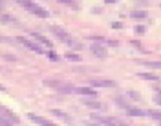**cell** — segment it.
Returning a JSON list of instances; mask_svg holds the SVG:
<instances>
[{
	"mask_svg": "<svg viewBox=\"0 0 161 126\" xmlns=\"http://www.w3.org/2000/svg\"><path fill=\"white\" fill-rule=\"evenodd\" d=\"M116 2V1H115V0H106L105 1V2L106 3H114Z\"/></svg>",
	"mask_w": 161,
	"mask_h": 126,
	"instance_id": "31",
	"label": "cell"
},
{
	"mask_svg": "<svg viewBox=\"0 0 161 126\" xmlns=\"http://www.w3.org/2000/svg\"><path fill=\"white\" fill-rule=\"evenodd\" d=\"M32 36L34 37L38 41H40L41 43H43V44H45L47 47H53V43L46 37L44 36H41L39 35L38 33H36V32H33L32 33Z\"/></svg>",
	"mask_w": 161,
	"mask_h": 126,
	"instance_id": "10",
	"label": "cell"
},
{
	"mask_svg": "<svg viewBox=\"0 0 161 126\" xmlns=\"http://www.w3.org/2000/svg\"><path fill=\"white\" fill-rule=\"evenodd\" d=\"M148 115L154 120L161 121V112L159 111H149L148 112Z\"/></svg>",
	"mask_w": 161,
	"mask_h": 126,
	"instance_id": "19",
	"label": "cell"
},
{
	"mask_svg": "<svg viewBox=\"0 0 161 126\" xmlns=\"http://www.w3.org/2000/svg\"><path fill=\"white\" fill-rule=\"evenodd\" d=\"M90 50L93 54L98 58L104 59L108 56V50L106 48L98 43L92 44L90 46Z\"/></svg>",
	"mask_w": 161,
	"mask_h": 126,
	"instance_id": "6",
	"label": "cell"
},
{
	"mask_svg": "<svg viewBox=\"0 0 161 126\" xmlns=\"http://www.w3.org/2000/svg\"><path fill=\"white\" fill-rule=\"evenodd\" d=\"M0 114L2 117L7 119L12 123L19 124L20 123V120L16 115L14 114L12 111L4 106L0 105Z\"/></svg>",
	"mask_w": 161,
	"mask_h": 126,
	"instance_id": "4",
	"label": "cell"
},
{
	"mask_svg": "<svg viewBox=\"0 0 161 126\" xmlns=\"http://www.w3.org/2000/svg\"><path fill=\"white\" fill-rule=\"evenodd\" d=\"M90 85L95 88H110L116 85V82L111 80H93L90 82Z\"/></svg>",
	"mask_w": 161,
	"mask_h": 126,
	"instance_id": "8",
	"label": "cell"
},
{
	"mask_svg": "<svg viewBox=\"0 0 161 126\" xmlns=\"http://www.w3.org/2000/svg\"><path fill=\"white\" fill-rule=\"evenodd\" d=\"M52 113L53 114L58 117V118H61L65 121H67L69 120V117L66 113H64L63 111H61L58 110H54L52 111Z\"/></svg>",
	"mask_w": 161,
	"mask_h": 126,
	"instance_id": "17",
	"label": "cell"
},
{
	"mask_svg": "<svg viewBox=\"0 0 161 126\" xmlns=\"http://www.w3.org/2000/svg\"><path fill=\"white\" fill-rule=\"evenodd\" d=\"M144 65L154 69H161V61L145 62L143 63Z\"/></svg>",
	"mask_w": 161,
	"mask_h": 126,
	"instance_id": "16",
	"label": "cell"
},
{
	"mask_svg": "<svg viewBox=\"0 0 161 126\" xmlns=\"http://www.w3.org/2000/svg\"><path fill=\"white\" fill-rule=\"evenodd\" d=\"M65 57L67 60L73 61H79L82 60V57L80 56L75 54H67L65 55Z\"/></svg>",
	"mask_w": 161,
	"mask_h": 126,
	"instance_id": "18",
	"label": "cell"
},
{
	"mask_svg": "<svg viewBox=\"0 0 161 126\" xmlns=\"http://www.w3.org/2000/svg\"><path fill=\"white\" fill-rule=\"evenodd\" d=\"M128 115L132 117H145L147 115V113L138 109H133L129 111Z\"/></svg>",
	"mask_w": 161,
	"mask_h": 126,
	"instance_id": "11",
	"label": "cell"
},
{
	"mask_svg": "<svg viewBox=\"0 0 161 126\" xmlns=\"http://www.w3.org/2000/svg\"><path fill=\"white\" fill-rule=\"evenodd\" d=\"M74 94L77 95H86V96H95L97 95L96 91L88 87H77L74 88Z\"/></svg>",
	"mask_w": 161,
	"mask_h": 126,
	"instance_id": "9",
	"label": "cell"
},
{
	"mask_svg": "<svg viewBox=\"0 0 161 126\" xmlns=\"http://www.w3.org/2000/svg\"><path fill=\"white\" fill-rule=\"evenodd\" d=\"M90 117L92 120L106 126H128L124 123L118 122L114 119L104 117L97 114H91Z\"/></svg>",
	"mask_w": 161,
	"mask_h": 126,
	"instance_id": "2",
	"label": "cell"
},
{
	"mask_svg": "<svg viewBox=\"0 0 161 126\" xmlns=\"http://www.w3.org/2000/svg\"><path fill=\"white\" fill-rule=\"evenodd\" d=\"M5 90V88H4L3 86L0 84V91H3Z\"/></svg>",
	"mask_w": 161,
	"mask_h": 126,
	"instance_id": "32",
	"label": "cell"
},
{
	"mask_svg": "<svg viewBox=\"0 0 161 126\" xmlns=\"http://www.w3.org/2000/svg\"><path fill=\"white\" fill-rule=\"evenodd\" d=\"M0 19H1L3 21H9L12 20L13 19L12 18H11L9 16H7L6 15V16H2Z\"/></svg>",
	"mask_w": 161,
	"mask_h": 126,
	"instance_id": "29",
	"label": "cell"
},
{
	"mask_svg": "<svg viewBox=\"0 0 161 126\" xmlns=\"http://www.w3.org/2000/svg\"><path fill=\"white\" fill-rule=\"evenodd\" d=\"M107 44L110 47H116L119 45V42L117 40H108L107 41Z\"/></svg>",
	"mask_w": 161,
	"mask_h": 126,
	"instance_id": "24",
	"label": "cell"
},
{
	"mask_svg": "<svg viewBox=\"0 0 161 126\" xmlns=\"http://www.w3.org/2000/svg\"><path fill=\"white\" fill-rule=\"evenodd\" d=\"M160 126H161V124H160Z\"/></svg>",
	"mask_w": 161,
	"mask_h": 126,
	"instance_id": "37",
	"label": "cell"
},
{
	"mask_svg": "<svg viewBox=\"0 0 161 126\" xmlns=\"http://www.w3.org/2000/svg\"><path fill=\"white\" fill-rule=\"evenodd\" d=\"M156 100V103L159 105H161V98H157Z\"/></svg>",
	"mask_w": 161,
	"mask_h": 126,
	"instance_id": "33",
	"label": "cell"
},
{
	"mask_svg": "<svg viewBox=\"0 0 161 126\" xmlns=\"http://www.w3.org/2000/svg\"><path fill=\"white\" fill-rule=\"evenodd\" d=\"M147 13L144 11H134L130 13V17L134 19H143L146 17Z\"/></svg>",
	"mask_w": 161,
	"mask_h": 126,
	"instance_id": "15",
	"label": "cell"
},
{
	"mask_svg": "<svg viewBox=\"0 0 161 126\" xmlns=\"http://www.w3.org/2000/svg\"><path fill=\"white\" fill-rule=\"evenodd\" d=\"M0 126H14L13 123L0 116Z\"/></svg>",
	"mask_w": 161,
	"mask_h": 126,
	"instance_id": "23",
	"label": "cell"
},
{
	"mask_svg": "<svg viewBox=\"0 0 161 126\" xmlns=\"http://www.w3.org/2000/svg\"><path fill=\"white\" fill-rule=\"evenodd\" d=\"M84 38L86 40H90V41H102L105 40L104 37L99 36H87Z\"/></svg>",
	"mask_w": 161,
	"mask_h": 126,
	"instance_id": "20",
	"label": "cell"
},
{
	"mask_svg": "<svg viewBox=\"0 0 161 126\" xmlns=\"http://www.w3.org/2000/svg\"><path fill=\"white\" fill-rule=\"evenodd\" d=\"M57 2L59 3H64V4H70L74 2L73 1L71 0H58L57 1Z\"/></svg>",
	"mask_w": 161,
	"mask_h": 126,
	"instance_id": "28",
	"label": "cell"
},
{
	"mask_svg": "<svg viewBox=\"0 0 161 126\" xmlns=\"http://www.w3.org/2000/svg\"><path fill=\"white\" fill-rule=\"evenodd\" d=\"M1 37H0V40H1Z\"/></svg>",
	"mask_w": 161,
	"mask_h": 126,
	"instance_id": "36",
	"label": "cell"
},
{
	"mask_svg": "<svg viewBox=\"0 0 161 126\" xmlns=\"http://www.w3.org/2000/svg\"><path fill=\"white\" fill-rule=\"evenodd\" d=\"M86 125L87 126H100L98 124L95 123H91V122H86Z\"/></svg>",
	"mask_w": 161,
	"mask_h": 126,
	"instance_id": "30",
	"label": "cell"
},
{
	"mask_svg": "<svg viewBox=\"0 0 161 126\" xmlns=\"http://www.w3.org/2000/svg\"><path fill=\"white\" fill-rule=\"evenodd\" d=\"M134 31L136 33H139V34H142L145 32L146 28L145 26L142 25H138L134 26Z\"/></svg>",
	"mask_w": 161,
	"mask_h": 126,
	"instance_id": "21",
	"label": "cell"
},
{
	"mask_svg": "<svg viewBox=\"0 0 161 126\" xmlns=\"http://www.w3.org/2000/svg\"><path fill=\"white\" fill-rule=\"evenodd\" d=\"M160 96H161V92H160Z\"/></svg>",
	"mask_w": 161,
	"mask_h": 126,
	"instance_id": "35",
	"label": "cell"
},
{
	"mask_svg": "<svg viewBox=\"0 0 161 126\" xmlns=\"http://www.w3.org/2000/svg\"><path fill=\"white\" fill-rule=\"evenodd\" d=\"M122 26H123L122 23L118 21L113 22L111 25V28L113 29H121Z\"/></svg>",
	"mask_w": 161,
	"mask_h": 126,
	"instance_id": "25",
	"label": "cell"
},
{
	"mask_svg": "<svg viewBox=\"0 0 161 126\" xmlns=\"http://www.w3.org/2000/svg\"><path fill=\"white\" fill-rule=\"evenodd\" d=\"M128 93L129 94V96L132 99H136H136L139 98V94L136 92L131 91L128 92Z\"/></svg>",
	"mask_w": 161,
	"mask_h": 126,
	"instance_id": "27",
	"label": "cell"
},
{
	"mask_svg": "<svg viewBox=\"0 0 161 126\" xmlns=\"http://www.w3.org/2000/svg\"><path fill=\"white\" fill-rule=\"evenodd\" d=\"M17 39L20 41L23 44L25 45L27 48H29L31 50L34 51L38 54H43V50L39 45L36 44L35 43H33L31 41L26 40L24 38L22 37H17Z\"/></svg>",
	"mask_w": 161,
	"mask_h": 126,
	"instance_id": "7",
	"label": "cell"
},
{
	"mask_svg": "<svg viewBox=\"0 0 161 126\" xmlns=\"http://www.w3.org/2000/svg\"><path fill=\"white\" fill-rule=\"evenodd\" d=\"M2 4L0 2V8L2 7Z\"/></svg>",
	"mask_w": 161,
	"mask_h": 126,
	"instance_id": "34",
	"label": "cell"
},
{
	"mask_svg": "<svg viewBox=\"0 0 161 126\" xmlns=\"http://www.w3.org/2000/svg\"><path fill=\"white\" fill-rule=\"evenodd\" d=\"M17 2L24 7L27 11L41 18H47L50 17L48 11L43 9L38 5L32 2L27 1H18Z\"/></svg>",
	"mask_w": 161,
	"mask_h": 126,
	"instance_id": "1",
	"label": "cell"
},
{
	"mask_svg": "<svg viewBox=\"0 0 161 126\" xmlns=\"http://www.w3.org/2000/svg\"><path fill=\"white\" fill-rule=\"evenodd\" d=\"M137 75L141 78L149 80H157L159 79L158 76L149 73H138Z\"/></svg>",
	"mask_w": 161,
	"mask_h": 126,
	"instance_id": "13",
	"label": "cell"
},
{
	"mask_svg": "<svg viewBox=\"0 0 161 126\" xmlns=\"http://www.w3.org/2000/svg\"><path fill=\"white\" fill-rule=\"evenodd\" d=\"M66 44L70 48H72L73 49L80 50L83 48L82 44L78 42L73 40L72 39H70L66 43Z\"/></svg>",
	"mask_w": 161,
	"mask_h": 126,
	"instance_id": "12",
	"label": "cell"
},
{
	"mask_svg": "<svg viewBox=\"0 0 161 126\" xmlns=\"http://www.w3.org/2000/svg\"><path fill=\"white\" fill-rule=\"evenodd\" d=\"M47 56L51 61L56 62L58 60V56L53 50H50L48 53Z\"/></svg>",
	"mask_w": 161,
	"mask_h": 126,
	"instance_id": "22",
	"label": "cell"
},
{
	"mask_svg": "<svg viewBox=\"0 0 161 126\" xmlns=\"http://www.w3.org/2000/svg\"><path fill=\"white\" fill-rule=\"evenodd\" d=\"M50 31L57 38L65 43L71 39L67 32L58 26H53L51 27Z\"/></svg>",
	"mask_w": 161,
	"mask_h": 126,
	"instance_id": "3",
	"label": "cell"
},
{
	"mask_svg": "<svg viewBox=\"0 0 161 126\" xmlns=\"http://www.w3.org/2000/svg\"><path fill=\"white\" fill-rule=\"evenodd\" d=\"M28 117L33 122L40 126H59L43 117L36 115L34 114H28Z\"/></svg>",
	"mask_w": 161,
	"mask_h": 126,
	"instance_id": "5",
	"label": "cell"
},
{
	"mask_svg": "<svg viewBox=\"0 0 161 126\" xmlns=\"http://www.w3.org/2000/svg\"><path fill=\"white\" fill-rule=\"evenodd\" d=\"M104 9L101 7H94L91 9V12L93 14H101L103 12Z\"/></svg>",
	"mask_w": 161,
	"mask_h": 126,
	"instance_id": "26",
	"label": "cell"
},
{
	"mask_svg": "<svg viewBox=\"0 0 161 126\" xmlns=\"http://www.w3.org/2000/svg\"><path fill=\"white\" fill-rule=\"evenodd\" d=\"M84 104L88 107L94 109H98L101 107V103L97 101H86L85 102Z\"/></svg>",
	"mask_w": 161,
	"mask_h": 126,
	"instance_id": "14",
	"label": "cell"
}]
</instances>
